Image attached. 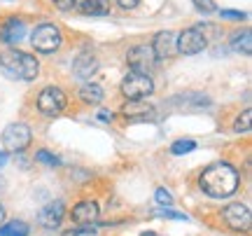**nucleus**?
I'll list each match as a JSON object with an SVG mask.
<instances>
[{
    "instance_id": "1",
    "label": "nucleus",
    "mask_w": 252,
    "mask_h": 236,
    "mask_svg": "<svg viewBox=\"0 0 252 236\" xmlns=\"http://www.w3.org/2000/svg\"><path fill=\"white\" fill-rule=\"evenodd\" d=\"M238 185H241V175L231 164L226 162L210 164L198 175V187L210 199H229L231 194H236Z\"/></svg>"
},
{
    "instance_id": "2",
    "label": "nucleus",
    "mask_w": 252,
    "mask_h": 236,
    "mask_svg": "<svg viewBox=\"0 0 252 236\" xmlns=\"http://www.w3.org/2000/svg\"><path fill=\"white\" fill-rule=\"evenodd\" d=\"M0 68H2V73L7 77L24 82L35 80L37 73H40V64H37L35 56L19 52V49H5L0 54Z\"/></svg>"
},
{
    "instance_id": "3",
    "label": "nucleus",
    "mask_w": 252,
    "mask_h": 236,
    "mask_svg": "<svg viewBox=\"0 0 252 236\" xmlns=\"http://www.w3.org/2000/svg\"><path fill=\"white\" fill-rule=\"evenodd\" d=\"M119 89H122V94H124L128 101H143L154 91V82L147 73L131 70V73L122 80V87H119Z\"/></svg>"
},
{
    "instance_id": "4",
    "label": "nucleus",
    "mask_w": 252,
    "mask_h": 236,
    "mask_svg": "<svg viewBox=\"0 0 252 236\" xmlns=\"http://www.w3.org/2000/svg\"><path fill=\"white\" fill-rule=\"evenodd\" d=\"M31 42H33V49L40 52V54H52L61 47L63 37H61V31L59 26L54 24H40V26L33 31L31 35Z\"/></svg>"
},
{
    "instance_id": "5",
    "label": "nucleus",
    "mask_w": 252,
    "mask_h": 236,
    "mask_svg": "<svg viewBox=\"0 0 252 236\" xmlns=\"http://www.w3.org/2000/svg\"><path fill=\"white\" fill-rule=\"evenodd\" d=\"M31 138H33L31 129H28L26 124L17 122V124H9V127L2 131L0 140H2L5 152H9V155H19V152H24V150L31 145Z\"/></svg>"
},
{
    "instance_id": "6",
    "label": "nucleus",
    "mask_w": 252,
    "mask_h": 236,
    "mask_svg": "<svg viewBox=\"0 0 252 236\" xmlns=\"http://www.w3.org/2000/svg\"><path fill=\"white\" fill-rule=\"evenodd\" d=\"M68 105V96L65 91L59 89V87H45V89L37 94V110L47 115V117H56L61 115Z\"/></svg>"
},
{
    "instance_id": "7",
    "label": "nucleus",
    "mask_w": 252,
    "mask_h": 236,
    "mask_svg": "<svg viewBox=\"0 0 252 236\" xmlns=\"http://www.w3.org/2000/svg\"><path fill=\"white\" fill-rule=\"evenodd\" d=\"M222 218H224L226 227L234 229V232H248V229L252 227V213L245 203H241V201H234V203L224 206Z\"/></svg>"
},
{
    "instance_id": "8",
    "label": "nucleus",
    "mask_w": 252,
    "mask_h": 236,
    "mask_svg": "<svg viewBox=\"0 0 252 236\" xmlns=\"http://www.w3.org/2000/svg\"><path fill=\"white\" fill-rule=\"evenodd\" d=\"M126 64L131 66V70H138V73H147L150 68L157 66V56H154L152 45H135L128 49L126 54Z\"/></svg>"
},
{
    "instance_id": "9",
    "label": "nucleus",
    "mask_w": 252,
    "mask_h": 236,
    "mask_svg": "<svg viewBox=\"0 0 252 236\" xmlns=\"http://www.w3.org/2000/svg\"><path fill=\"white\" fill-rule=\"evenodd\" d=\"M178 52L185 56H194L198 52H203L206 49V35H203V31L201 28H187V31H182L180 35H178Z\"/></svg>"
},
{
    "instance_id": "10",
    "label": "nucleus",
    "mask_w": 252,
    "mask_h": 236,
    "mask_svg": "<svg viewBox=\"0 0 252 236\" xmlns=\"http://www.w3.org/2000/svg\"><path fill=\"white\" fill-rule=\"evenodd\" d=\"M178 35L173 31H161L154 35V42H152V49H154V56L157 61H163V59H171L173 54H178Z\"/></svg>"
},
{
    "instance_id": "11",
    "label": "nucleus",
    "mask_w": 252,
    "mask_h": 236,
    "mask_svg": "<svg viewBox=\"0 0 252 236\" xmlns=\"http://www.w3.org/2000/svg\"><path fill=\"white\" fill-rule=\"evenodd\" d=\"M63 218H65V206H63V201H59V199L49 201L45 208L37 213V222L45 229H56L63 222Z\"/></svg>"
},
{
    "instance_id": "12",
    "label": "nucleus",
    "mask_w": 252,
    "mask_h": 236,
    "mask_svg": "<svg viewBox=\"0 0 252 236\" xmlns=\"http://www.w3.org/2000/svg\"><path fill=\"white\" fill-rule=\"evenodd\" d=\"M70 218L75 225L87 227V225H91V222L98 220V203H96V201H80V203L72 208Z\"/></svg>"
},
{
    "instance_id": "13",
    "label": "nucleus",
    "mask_w": 252,
    "mask_h": 236,
    "mask_svg": "<svg viewBox=\"0 0 252 236\" xmlns=\"http://www.w3.org/2000/svg\"><path fill=\"white\" fill-rule=\"evenodd\" d=\"M96 70H98V59L91 54V52H82L72 61V73H75V77H80V80H89Z\"/></svg>"
},
{
    "instance_id": "14",
    "label": "nucleus",
    "mask_w": 252,
    "mask_h": 236,
    "mask_svg": "<svg viewBox=\"0 0 252 236\" xmlns=\"http://www.w3.org/2000/svg\"><path fill=\"white\" fill-rule=\"evenodd\" d=\"M24 33H26V26H24L21 19H7L0 28V40L7 42V45H19Z\"/></svg>"
},
{
    "instance_id": "15",
    "label": "nucleus",
    "mask_w": 252,
    "mask_h": 236,
    "mask_svg": "<svg viewBox=\"0 0 252 236\" xmlns=\"http://www.w3.org/2000/svg\"><path fill=\"white\" fill-rule=\"evenodd\" d=\"M128 119H135V122H145V119H154V108L145 101H128L124 108H122Z\"/></svg>"
},
{
    "instance_id": "16",
    "label": "nucleus",
    "mask_w": 252,
    "mask_h": 236,
    "mask_svg": "<svg viewBox=\"0 0 252 236\" xmlns=\"http://www.w3.org/2000/svg\"><path fill=\"white\" fill-rule=\"evenodd\" d=\"M80 101H84L87 105H98L103 101V87L96 82H84L80 87Z\"/></svg>"
},
{
    "instance_id": "17",
    "label": "nucleus",
    "mask_w": 252,
    "mask_h": 236,
    "mask_svg": "<svg viewBox=\"0 0 252 236\" xmlns=\"http://www.w3.org/2000/svg\"><path fill=\"white\" fill-rule=\"evenodd\" d=\"M77 7L84 17H103L110 12V2L108 0H82Z\"/></svg>"
},
{
    "instance_id": "18",
    "label": "nucleus",
    "mask_w": 252,
    "mask_h": 236,
    "mask_svg": "<svg viewBox=\"0 0 252 236\" xmlns=\"http://www.w3.org/2000/svg\"><path fill=\"white\" fill-rule=\"evenodd\" d=\"M236 52H243V54H250L252 52V31L250 28H243L241 33H236L234 40H231Z\"/></svg>"
},
{
    "instance_id": "19",
    "label": "nucleus",
    "mask_w": 252,
    "mask_h": 236,
    "mask_svg": "<svg viewBox=\"0 0 252 236\" xmlns=\"http://www.w3.org/2000/svg\"><path fill=\"white\" fill-rule=\"evenodd\" d=\"M28 225L21 222V220H9L0 227V236H28Z\"/></svg>"
},
{
    "instance_id": "20",
    "label": "nucleus",
    "mask_w": 252,
    "mask_h": 236,
    "mask_svg": "<svg viewBox=\"0 0 252 236\" xmlns=\"http://www.w3.org/2000/svg\"><path fill=\"white\" fill-rule=\"evenodd\" d=\"M250 117H252L250 108H245L243 112L236 117V122H234V131H236V134H248V131H250V129H252Z\"/></svg>"
},
{
    "instance_id": "21",
    "label": "nucleus",
    "mask_w": 252,
    "mask_h": 236,
    "mask_svg": "<svg viewBox=\"0 0 252 236\" xmlns=\"http://www.w3.org/2000/svg\"><path fill=\"white\" fill-rule=\"evenodd\" d=\"M191 150H196V143L191 138H182V140H175L171 145V152L173 155H187Z\"/></svg>"
},
{
    "instance_id": "22",
    "label": "nucleus",
    "mask_w": 252,
    "mask_h": 236,
    "mask_svg": "<svg viewBox=\"0 0 252 236\" xmlns=\"http://www.w3.org/2000/svg\"><path fill=\"white\" fill-rule=\"evenodd\" d=\"M35 159H37V162H42V164H47V166H59V164H61V159H59V157L52 155V152H47V150H40Z\"/></svg>"
},
{
    "instance_id": "23",
    "label": "nucleus",
    "mask_w": 252,
    "mask_h": 236,
    "mask_svg": "<svg viewBox=\"0 0 252 236\" xmlns=\"http://www.w3.org/2000/svg\"><path fill=\"white\" fill-rule=\"evenodd\" d=\"M194 2V7L198 9V12H206V14H210V12H215V0H191Z\"/></svg>"
},
{
    "instance_id": "24",
    "label": "nucleus",
    "mask_w": 252,
    "mask_h": 236,
    "mask_svg": "<svg viewBox=\"0 0 252 236\" xmlns=\"http://www.w3.org/2000/svg\"><path fill=\"white\" fill-rule=\"evenodd\" d=\"M154 199H157V203H161V206H171L173 203V197L168 190H163V187H159L157 190V194H154Z\"/></svg>"
},
{
    "instance_id": "25",
    "label": "nucleus",
    "mask_w": 252,
    "mask_h": 236,
    "mask_svg": "<svg viewBox=\"0 0 252 236\" xmlns=\"http://www.w3.org/2000/svg\"><path fill=\"white\" fill-rule=\"evenodd\" d=\"M54 5L61 9V12H68V9L77 7V0H54Z\"/></svg>"
},
{
    "instance_id": "26",
    "label": "nucleus",
    "mask_w": 252,
    "mask_h": 236,
    "mask_svg": "<svg viewBox=\"0 0 252 236\" xmlns=\"http://www.w3.org/2000/svg\"><path fill=\"white\" fill-rule=\"evenodd\" d=\"M220 14H222V19H238V21L245 19V12H236V9H222Z\"/></svg>"
},
{
    "instance_id": "27",
    "label": "nucleus",
    "mask_w": 252,
    "mask_h": 236,
    "mask_svg": "<svg viewBox=\"0 0 252 236\" xmlns=\"http://www.w3.org/2000/svg\"><path fill=\"white\" fill-rule=\"evenodd\" d=\"M138 2H140V0H117V5L122 9H133Z\"/></svg>"
},
{
    "instance_id": "28",
    "label": "nucleus",
    "mask_w": 252,
    "mask_h": 236,
    "mask_svg": "<svg viewBox=\"0 0 252 236\" xmlns=\"http://www.w3.org/2000/svg\"><path fill=\"white\" fill-rule=\"evenodd\" d=\"M98 119H100V122H105V124H108V122H112V119H115V115H112L110 110H100V112H98Z\"/></svg>"
},
{
    "instance_id": "29",
    "label": "nucleus",
    "mask_w": 252,
    "mask_h": 236,
    "mask_svg": "<svg viewBox=\"0 0 252 236\" xmlns=\"http://www.w3.org/2000/svg\"><path fill=\"white\" fill-rule=\"evenodd\" d=\"M159 215H163V218H175V220H187L185 215H178V213H173V210H161Z\"/></svg>"
},
{
    "instance_id": "30",
    "label": "nucleus",
    "mask_w": 252,
    "mask_h": 236,
    "mask_svg": "<svg viewBox=\"0 0 252 236\" xmlns=\"http://www.w3.org/2000/svg\"><path fill=\"white\" fill-rule=\"evenodd\" d=\"M7 164V152H0V169Z\"/></svg>"
},
{
    "instance_id": "31",
    "label": "nucleus",
    "mask_w": 252,
    "mask_h": 236,
    "mask_svg": "<svg viewBox=\"0 0 252 236\" xmlns=\"http://www.w3.org/2000/svg\"><path fill=\"white\" fill-rule=\"evenodd\" d=\"M5 222V208H2V203H0V225Z\"/></svg>"
}]
</instances>
